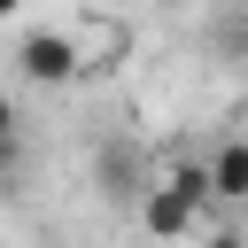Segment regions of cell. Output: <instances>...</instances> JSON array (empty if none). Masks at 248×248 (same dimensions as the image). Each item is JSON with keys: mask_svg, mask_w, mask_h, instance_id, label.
<instances>
[{"mask_svg": "<svg viewBox=\"0 0 248 248\" xmlns=\"http://www.w3.org/2000/svg\"><path fill=\"white\" fill-rule=\"evenodd\" d=\"M202 209H209V155H202V163H178L163 186H147V202H140V232H147V240H186Z\"/></svg>", "mask_w": 248, "mask_h": 248, "instance_id": "obj_1", "label": "cell"}, {"mask_svg": "<svg viewBox=\"0 0 248 248\" xmlns=\"http://www.w3.org/2000/svg\"><path fill=\"white\" fill-rule=\"evenodd\" d=\"M16 62H23L31 85H70V78H78V46H70L62 31H31V39L16 46Z\"/></svg>", "mask_w": 248, "mask_h": 248, "instance_id": "obj_2", "label": "cell"}, {"mask_svg": "<svg viewBox=\"0 0 248 248\" xmlns=\"http://www.w3.org/2000/svg\"><path fill=\"white\" fill-rule=\"evenodd\" d=\"M209 202H248V140L209 147Z\"/></svg>", "mask_w": 248, "mask_h": 248, "instance_id": "obj_3", "label": "cell"}, {"mask_svg": "<svg viewBox=\"0 0 248 248\" xmlns=\"http://www.w3.org/2000/svg\"><path fill=\"white\" fill-rule=\"evenodd\" d=\"M209 31H217V39H225V46H248V16H217V23H209Z\"/></svg>", "mask_w": 248, "mask_h": 248, "instance_id": "obj_4", "label": "cell"}, {"mask_svg": "<svg viewBox=\"0 0 248 248\" xmlns=\"http://www.w3.org/2000/svg\"><path fill=\"white\" fill-rule=\"evenodd\" d=\"M202 248H248V232H232V225H225V232H209Z\"/></svg>", "mask_w": 248, "mask_h": 248, "instance_id": "obj_5", "label": "cell"}, {"mask_svg": "<svg viewBox=\"0 0 248 248\" xmlns=\"http://www.w3.org/2000/svg\"><path fill=\"white\" fill-rule=\"evenodd\" d=\"M0 140H16V101L0 93Z\"/></svg>", "mask_w": 248, "mask_h": 248, "instance_id": "obj_6", "label": "cell"}, {"mask_svg": "<svg viewBox=\"0 0 248 248\" xmlns=\"http://www.w3.org/2000/svg\"><path fill=\"white\" fill-rule=\"evenodd\" d=\"M8 170H16V140H0V178H8Z\"/></svg>", "mask_w": 248, "mask_h": 248, "instance_id": "obj_7", "label": "cell"}]
</instances>
